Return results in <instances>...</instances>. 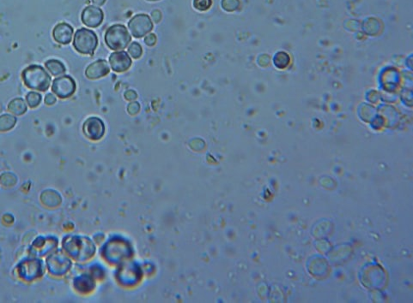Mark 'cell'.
Listing matches in <instances>:
<instances>
[{
    "label": "cell",
    "mask_w": 413,
    "mask_h": 303,
    "mask_svg": "<svg viewBox=\"0 0 413 303\" xmlns=\"http://www.w3.org/2000/svg\"><path fill=\"white\" fill-rule=\"evenodd\" d=\"M22 78L26 87L33 90L47 91L51 84V77L42 66L33 64L23 69Z\"/></svg>",
    "instance_id": "6da1fadb"
},
{
    "label": "cell",
    "mask_w": 413,
    "mask_h": 303,
    "mask_svg": "<svg viewBox=\"0 0 413 303\" xmlns=\"http://www.w3.org/2000/svg\"><path fill=\"white\" fill-rule=\"evenodd\" d=\"M131 41L132 36L124 25H113L106 31V44L110 49L115 51L125 49Z\"/></svg>",
    "instance_id": "7a4b0ae2"
},
{
    "label": "cell",
    "mask_w": 413,
    "mask_h": 303,
    "mask_svg": "<svg viewBox=\"0 0 413 303\" xmlns=\"http://www.w3.org/2000/svg\"><path fill=\"white\" fill-rule=\"evenodd\" d=\"M98 45V38L94 32L88 28H80L76 32L73 46L78 53L93 55Z\"/></svg>",
    "instance_id": "3957f363"
},
{
    "label": "cell",
    "mask_w": 413,
    "mask_h": 303,
    "mask_svg": "<svg viewBox=\"0 0 413 303\" xmlns=\"http://www.w3.org/2000/svg\"><path fill=\"white\" fill-rule=\"evenodd\" d=\"M131 33L135 38H142L153 29V22L146 14H138L128 22Z\"/></svg>",
    "instance_id": "277c9868"
},
{
    "label": "cell",
    "mask_w": 413,
    "mask_h": 303,
    "mask_svg": "<svg viewBox=\"0 0 413 303\" xmlns=\"http://www.w3.org/2000/svg\"><path fill=\"white\" fill-rule=\"evenodd\" d=\"M52 90L60 99L72 96L76 91V83L70 75H62L53 81Z\"/></svg>",
    "instance_id": "5b68a950"
},
{
    "label": "cell",
    "mask_w": 413,
    "mask_h": 303,
    "mask_svg": "<svg viewBox=\"0 0 413 303\" xmlns=\"http://www.w3.org/2000/svg\"><path fill=\"white\" fill-rule=\"evenodd\" d=\"M83 130L86 137L93 141H98L105 134V126L100 119L91 117L84 122Z\"/></svg>",
    "instance_id": "8992f818"
},
{
    "label": "cell",
    "mask_w": 413,
    "mask_h": 303,
    "mask_svg": "<svg viewBox=\"0 0 413 303\" xmlns=\"http://www.w3.org/2000/svg\"><path fill=\"white\" fill-rule=\"evenodd\" d=\"M103 11L97 6H87L82 12V22L89 28L99 27L103 22Z\"/></svg>",
    "instance_id": "52a82bcc"
},
{
    "label": "cell",
    "mask_w": 413,
    "mask_h": 303,
    "mask_svg": "<svg viewBox=\"0 0 413 303\" xmlns=\"http://www.w3.org/2000/svg\"><path fill=\"white\" fill-rule=\"evenodd\" d=\"M132 59L125 52H116L109 57V64L114 71L124 72L132 66Z\"/></svg>",
    "instance_id": "ba28073f"
},
{
    "label": "cell",
    "mask_w": 413,
    "mask_h": 303,
    "mask_svg": "<svg viewBox=\"0 0 413 303\" xmlns=\"http://www.w3.org/2000/svg\"><path fill=\"white\" fill-rule=\"evenodd\" d=\"M72 34L73 28L71 25L66 22L58 23V25H56L55 28H53V39L59 44H69L70 42H72Z\"/></svg>",
    "instance_id": "9c48e42d"
},
{
    "label": "cell",
    "mask_w": 413,
    "mask_h": 303,
    "mask_svg": "<svg viewBox=\"0 0 413 303\" xmlns=\"http://www.w3.org/2000/svg\"><path fill=\"white\" fill-rule=\"evenodd\" d=\"M110 71L108 64L105 60H97L89 64L85 70V75L90 80L105 77Z\"/></svg>",
    "instance_id": "30bf717a"
},
{
    "label": "cell",
    "mask_w": 413,
    "mask_h": 303,
    "mask_svg": "<svg viewBox=\"0 0 413 303\" xmlns=\"http://www.w3.org/2000/svg\"><path fill=\"white\" fill-rule=\"evenodd\" d=\"M8 110L13 113L14 115L20 116L27 111V105L25 101L21 98L12 99L11 102L9 103Z\"/></svg>",
    "instance_id": "8fae6325"
},
{
    "label": "cell",
    "mask_w": 413,
    "mask_h": 303,
    "mask_svg": "<svg viewBox=\"0 0 413 303\" xmlns=\"http://www.w3.org/2000/svg\"><path fill=\"white\" fill-rule=\"evenodd\" d=\"M45 65L48 69V71L50 72L51 74L54 77L64 74L66 72V67L63 63L60 61L56 60V59H50V60L47 61Z\"/></svg>",
    "instance_id": "7c38bea8"
},
{
    "label": "cell",
    "mask_w": 413,
    "mask_h": 303,
    "mask_svg": "<svg viewBox=\"0 0 413 303\" xmlns=\"http://www.w3.org/2000/svg\"><path fill=\"white\" fill-rule=\"evenodd\" d=\"M17 124V118L9 114H4L0 116V131L6 132L8 130H11L12 128L15 127Z\"/></svg>",
    "instance_id": "4fadbf2b"
},
{
    "label": "cell",
    "mask_w": 413,
    "mask_h": 303,
    "mask_svg": "<svg viewBox=\"0 0 413 303\" xmlns=\"http://www.w3.org/2000/svg\"><path fill=\"white\" fill-rule=\"evenodd\" d=\"M42 196L50 198V201H47L46 203V207H57L60 203V197L55 191H46L44 193L42 194Z\"/></svg>",
    "instance_id": "5bb4252c"
},
{
    "label": "cell",
    "mask_w": 413,
    "mask_h": 303,
    "mask_svg": "<svg viewBox=\"0 0 413 303\" xmlns=\"http://www.w3.org/2000/svg\"><path fill=\"white\" fill-rule=\"evenodd\" d=\"M0 182L5 187H13L17 183V176L11 172H5L0 176Z\"/></svg>",
    "instance_id": "9a60e30c"
},
{
    "label": "cell",
    "mask_w": 413,
    "mask_h": 303,
    "mask_svg": "<svg viewBox=\"0 0 413 303\" xmlns=\"http://www.w3.org/2000/svg\"><path fill=\"white\" fill-rule=\"evenodd\" d=\"M28 106L30 108H36L42 102V95L36 92H29L26 96Z\"/></svg>",
    "instance_id": "2e32d148"
},
{
    "label": "cell",
    "mask_w": 413,
    "mask_h": 303,
    "mask_svg": "<svg viewBox=\"0 0 413 303\" xmlns=\"http://www.w3.org/2000/svg\"><path fill=\"white\" fill-rule=\"evenodd\" d=\"M128 53L133 58H139L143 53V50L138 42H133L128 47Z\"/></svg>",
    "instance_id": "e0dca14e"
},
{
    "label": "cell",
    "mask_w": 413,
    "mask_h": 303,
    "mask_svg": "<svg viewBox=\"0 0 413 303\" xmlns=\"http://www.w3.org/2000/svg\"><path fill=\"white\" fill-rule=\"evenodd\" d=\"M212 5V0H194V8L200 11H207Z\"/></svg>",
    "instance_id": "ac0fdd59"
},
{
    "label": "cell",
    "mask_w": 413,
    "mask_h": 303,
    "mask_svg": "<svg viewBox=\"0 0 413 303\" xmlns=\"http://www.w3.org/2000/svg\"><path fill=\"white\" fill-rule=\"evenodd\" d=\"M238 0H223L222 7L226 11H234L239 7Z\"/></svg>",
    "instance_id": "d6986e66"
},
{
    "label": "cell",
    "mask_w": 413,
    "mask_h": 303,
    "mask_svg": "<svg viewBox=\"0 0 413 303\" xmlns=\"http://www.w3.org/2000/svg\"><path fill=\"white\" fill-rule=\"evenodd\" d=\"M139 109H140V105L138 102L130 103L128 107V112L131 115L137 114V113L139 112Z\"/></svg>",
    "instance_id": "ffe728a7"
},
{
    "label": "cell",
    "mask_w": 413,
    "mask_h": 303,
    "mask_svg": "<svg viewBox=\"0 0 413 303\" xmlns=\"http://www.w3.org/2000/svg\"><path fill=\"white\" fill-rule=\"evenodd\" d=\"M144 42H145V44L149 46V47H153V46L156 43V36H155V34H154V33L147 34V35L145 36V38H144Z\"/></svg>",
    "instance_id": "44dd1931"
},
{
    "label": "cell",
    "mask_w": 413,
    "mask_h": 303,
    "mask_svg": "<svg viewBox=\"0 0 413 303\" xmlns=\"http://www.w3.org/2000/svg\"><path fill=\"white\" fill-rule=\"evenodd\" d=\"M124 96H125V99H128L129 101H132V100H134V99H136L138 98V94H137L136 92L134 91V90H128V91L125 92V94H124Z\"/></svg>",
    "instance_id": "7402d4cb"
},
{
    "label": "cell",
    "mask_w": 413,
    "mask_h": 303,
    "mask_svg": "<svg viewBox=\"0 0 413 303\" xmlns=\"http://www.w3.org/2000/svg\"><path fill=\"white\" fill-rule=\"evenodd\" d=\"M45 103L47 105H52L56 103V97L53 94H48L45 97Z\"/></svg>",
    "instance_id": "603a6c76"
},
{
    "label": "cell",
    "mask_w": 413,
    "mask_h": 303,
    "mask_svg": "<svg viewBox=\"0 0 413 303\" xmlns=\"http://www.w3.org/2000/svg\"><path fill=\"white\" fill-rule=\"evenodd\" d=\"M151 17L152 20L155 22H159L162 20V13L161 11L158 10H155L151 12Z\"/></svg>",
    "instance_id": "cb8c5ba5"
},
{
    "label": "cell",
    "mask_w": 413,
    "mask_h": 303,
    "mask_svg": "<svg viewBox=\"0 0 413 303\" xmlns=\"http://www.w3.org/2000/svg\"><path fill=\"white\" fill-rule=\"evenodd\" d=\"M92 2L96 5V6H103L105 4L106 0H92Z\"/></svg>",
    "instance_id": "d4e9b609"
},
{
    "label": "cell",
    "mask_w": 413,
    "mask_h": 303,
    "mask_svg": "<svg viewBox=\"0 0 413 303\" xmlns=\"http://www.w3.org/2000/svg\"><path fill=\"white\" fill-rule=\"evenodd\" d=\"M148 1H159V0H148Z\"/></svg>",
    "instance_id": "484cf974"
}]
</instances>
